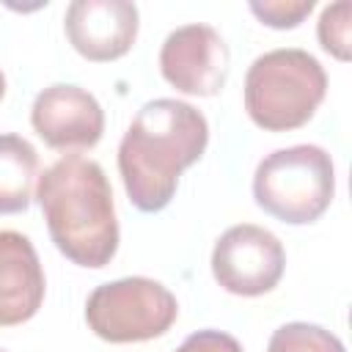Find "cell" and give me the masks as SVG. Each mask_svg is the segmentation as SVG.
Listing matches in <instances>:
<instances>
[{"instance_id": "1", "label": "cell", "mask_w": 352, "mask_h": 352, "mask_svg": "<svg viewBox=\"0 0 352 352\" xmlns=\"http://www.w3.org/2000/svg\"><path fill=\"white\" fill-rule=\"evenodd\" d=\"M206 143L209 124L190 102H146L118 146V170L129 201L140 212L165 209L179 187V176L201 160Z\"/></svg>"}, {"instance_id": "2", "label": "cell", "mask_w": 352, "mask_h": 352, "mask_svg": "<svg viewBox=\"0 0 352 352\" xmlns=\"http://www.w3.org/2000/svg\"><path fill=\"white\" fill-rule=\"evenodd\" d=\"M55 248L77 267L102 270L118 250L113 190L99 162L66 154L52 162L36 187Z\"/></svg>"}, {"instance_id": "3", "label": "cell", "mask_w": 352, "mask_h": 352, "mask_svg": "<svg viewBox=\"0 0 352 352\" xmlns=\"http://www.w3.org/2000/svg\"><path fill=\"white\" fill-rule=\"evenodd\" d=\"M327 94L322 63L297 47L258 55L245 74V110L267 132H289L308 124Z\"/></svg>"}, {"instance_id": "4", "label": "cell", "mask_w": 352, "mask_h": 352, "mask_svg": "<svg viewBox=\"0 0 352 352\" xmlns=\"http://www.w3.org/2000/svg\"><path fill=\"white\" fill-rule=\"evenodd\" d=\"M336 192V168L322 146L300 143L267 154L253 176L256 204L280 223L319 220Z\"/></svg>"}, {"instance_id": "5", "label": "cell", "mask_w": 352, "mask_h": 352, "mask_svg": "<svg viewBox=\"0 0 352 352\" xmlns=\"http://www.w3.org/2000/svg\"><path fill=\"white\" fill-rule=\"evenodd\" d=\"M179 316L176 297L151 278L132 275L96 286L85 302V322L102 341L138 344L160 338Z\"/></svg>"}, {"instance_id": "6", "label": "cell", "mask_w": 352, "mask_h": 352, "mask_svg": "<svg viewBox=\"0 0 352 352\" xmlns=\"http://www.w3.org/2000/svg\"><path fill=\"white\" fill-rule=\"evenodd\" d=\"M286 267L280 239L253 223L231 226L220 234L212 250L214 280L239 297H258L278 286Z\"/></svg>"}, {"instance_id": "7", "label": "cell", "mask_w": 352, "mask_h": 352, "mask_svg": "<svg viewBox=\"0 0 352 352\" xmlns=\"http://www.w3.org/2000/svg\"><path fill=\"white\" fill-rule=\"evenodd\" d=\"M231 52L223 36L209 25H184L168 33L160 50L162 77L182 94L214 96L228 77Z\"/></svg>"}, {"instance_id": "8", "label": "cell", "mask_w": 352, "mask_h": 352, "mask_svg": "<svg viewBox=\"0 0 352 352\" xmlns=\"http://www.w3.org/2000/svg\"><path fill=\"white\" fill-rule=\"evenodd\" d=\"M30 124L50 148L82 151L99 143L104 132V113L96 96L85 88L55 82L36 96Z\"/></svg>"}, {"instance_id": "9", "label": "cell", "mask_w": 352, "mask_h": 352, "mask_svg": "<svg viewBox=\"0 0 352 352\" xmlns=\"http://www.w3.org/2000/svg\"><path fill=\"white\" fill-rule=\"evenodd\" d=\"M138 6L129 0H74L63 28L69 44L88 60L104 63L129 52L138 38Z\"/></svg>"}, {"instance_id": "10", "label": "cell", "mask_w": 352, "mask_h": 352, "mask_svg": "<svg viewBox=\"0 0 352 352\" xmlns=\"http://www.w3.org/2000/svg\"><path fill=\"white\" fill-rule=\"evenodd\" d=\"M44 286L33 242L19 231H0V327L33 319L44 302Z\"/></svg>"}, {"instance_id": "11", "label": "cell", "mask_w": 352, "mask_h": 352, "mask_svg": "<svg viewBox=\"0 0 352 352\" xmlns=\"http://www.w3.org/2000/svg\"><path fill=\"white\" fill-rule=\"evenodd\" d=\"M38 154L22 135H0V214H16L30 206Z\"/></svg>"}, {"instance_id": "12", "label": "cell", "mask_w": 352, "mask_h": 352, "mask_svg": "<svg viewBox=\"0 0 352 352\" xmlns=\"http://www.w3.org/2000/svg\"><path fill=\"white\" fill-rule=\"evenodd\" d=\"M267 352H344V344L319 324L289 322L272 333Z\"/></svg>"}, {"instance_id": "13", "label": "cell", "mask_w": 352, "mask_h": 352, "mask_svg": "<svg viewBox=\"0 0 352 352\" xmlns=\"http://www.w3.org/2000/svg\"><path fill=\"white\" fill-rule=\"evenodd\" d=\"M349 19H352V3L338 0L322 11L319 25H316L322 50H327L338 60H349V30H352Z\"/></svg>"}, {"instance_id": "14", "label": "cell", "mask_w": 352, "mask_h": 352, "mask_svg": "<svg viewBox=\"0 0 352 352\" xmlns=\"http://www.w3.org/2000/svg\"><path fill=\"white\" fill-rule=\"evenodd\" d=\"M250 11L270 28L275 30H286V28H297L311 11H314V0H253Z\"/></svg>"}, {"instance_id": "15", "label": "cell", "mask_w": 352, "mask_h": 352, "mask_svg": "<svg viewBox=\"0 0 352 352\" xmlns=\"http://www.w3.org/2000/svg\"><path fill=\"white\" fill-rule=\"evenodd\" d=\"M176 352H242V344L223 330H198L187 336Z\"/></svg>"}, {"instance_id": "16", "label": "cell", "mask_w": 352, "mask_h": 352, "mask_svg": "<svg viewBox=\"0 0 352 352\" xmlns=\"http://www.w3.org/2000/svg\"><path fill=\"white\" fill-rule=\"evenodd\" d=\"M3 94H6V77H3V72H0V99H3Z\"/></svg>"}, {"instance_id": "17", "label": "cell", "mask_w": 352, "mask_h": 352, "mask_svg": "<svg viewBox=\"0 0 352 352\" xmlns=\"http://www.w3.org/2000/svg\"><path fill=\"white\" fill-rule=\"evenodd\" d=\"M0 352H3V349H0Z\"/></svg>"}]
</instances>
